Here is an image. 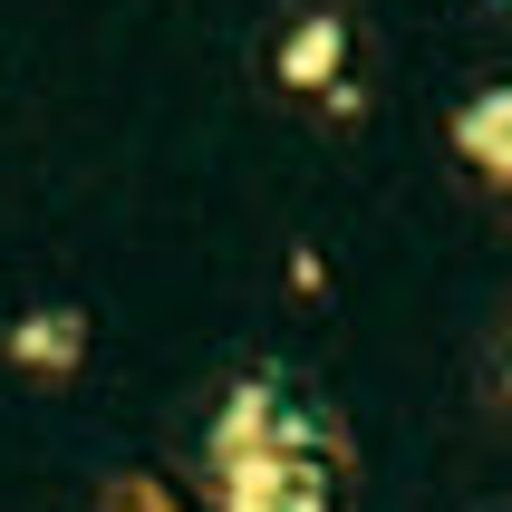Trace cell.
Here are the masks:
<instances>
[{
  "mask_svg": "<svg viewBox=\"0 0 512 512\" xmlns=\"http://www.w3.org/2000/svg\"><path fill=\"white\" fill-rule=\"evenodd\" d=\"M10 348H20V358H39V368H68V348H78V319H68V310H58V319H29Z\"/></svg>",
  "mask_w": 512,
  "mask_h": 512,
  "instance_id": "3957f363",
  "label": "cell"
},
{
  "mask_svg": "<svg viewBox=\"0 0 512 512\" xmlns=\"http://www.w3.org/2000/svg\"><path fill=\"white\" fill-rule=\"evenodd\" d=\"M455 145H464V165L484 174V184H512V87H484L455 116Z\"/></svg>",
  "mask_w": 512,
  "mask_h": 512,
  "instance_id": "6da1fadb",
  "label": "cell"
},
{
  "mask_svg": "<svg viewBox=\"0 0 512 512\" xmlns=\"http://www.w3.org/2000/svg\"><path fill=\"white\" fill-rule=\"evenodd\" d=\"M339 58H348L339 10H310V20L281 39V87H329V78H339Z\"/></svg>",
  "mask_w": 512,
  "mask_h": 512,
  "instance_id": "7a4b0ae2",
  "label": "cell"
}]
</instances>
